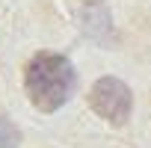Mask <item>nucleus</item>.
<instances>
[{
	"label": "nucleus",
	"instance_id": "obj_1",
	"mask_svg": "<svg viewBox=\"0 0 151 148\" xmlns=\"http://www.w3.org/2000/svg\"><path fill=\"white\" fill-rule=\"evenodd\" d=\"M24 89L39 113H56L77 89V71L68 56L39 50L24 68Z\"/></svg>",
	"mask_w": 151,
	"mask_h": 148
},
{
	"label": "nucleus",
	"instance_id": "obj_2",
	"mask_svg": "<svg viewBox=\"0 0 151 148\" xmlns=\"http://www.w3.org/2000/svg\"><path fill=\"white\" fill-rule=\"evenodd\" d=\"M89 107H92V113L98 119L122 127L130 119L133 95H130L124 80H119V77H98L95 86L89 89Z\"/></svg>",
	"mask_w": 151,
	"mask_h": 148
},
{
	"label": "nucleus",
	"instance_id": "obj_3",
	"mask_svg": "<svg viewBox=\"0 0 151 148\" xmlns=\"http://www.w3.org/2000/svg\"><path fill=\"white\" fill-rule=\"evenodd\" d=\"M18 145H21V133H18V127H15L9 119L0 116V148H18Z\"/></svg>",
	"mask_w": 151,
	"mask_h": 148
}]
</instances>
